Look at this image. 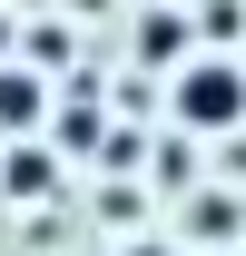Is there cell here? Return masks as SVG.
<instances>
[{
	"mask_svg": "<svg viewBox=\"0 0 246 256\" xmlns=\"http://www.w3.org/2000/svg\"><path fill=\"white\" fill-rule=\"evenodd\" d=\"M128 256H168V246H128Z\"/></svg>",
	"mask_w": 246,
	"mask_h": 256,
	"instance_id": "obj_4",
	"label": "cell"
},
{
	"mask_svg": "<svg viewBox=\"0 0 246 256\" xmlns=\"http://www.w3.org/2000/svg\"><path fill=\"white\" fill-rule=\"evenodd\" d=\"M30 108H40V79L0 69V128H30Z\"/></svg>",
	"mask_w": 246,
	"mask_h": 256,
	"instance_id": "obj_3",
	"label": "cell"
},
{
	"mask_svg": "<svg viewBox=\"0 0 246 256\" xmlns=\"http://www.w3.org/2000/svg\"><path fill=\"white\" fill-rule=\"evenodd\" d=\"M187 50V20L178 10H148V20H138V60H178Z\"/></svg>",
	"mask_w": 246,
	"mask_h": 256,
	"instance_id": "obj_2",
	"label": "cell"
},
{
	"mask_svg": "<svg viewBox=\"0 0 246 256\" xmlns=\"http://www.w3.org/2000/svg\"><path fill=\"white\" fill-rule=\"evenodd\" d=\"M168 108H178V128H236L246 118V69L226 60V50H216V60H187L178 69V89H168Z\"/></svg>",
	"mask_w": 246,
	"mask_h": 256,
	"instance_id": "obj_1",
	"label": "cell"
}]
</instances>
